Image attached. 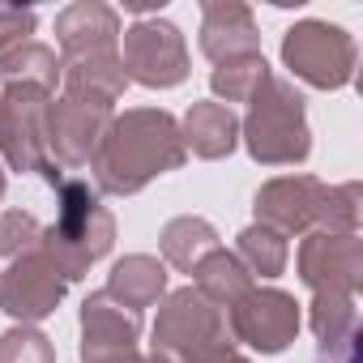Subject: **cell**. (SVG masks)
Returning <instances> with one entry per match:
<instances>
[{
    "mask_svg": "<svg viewBox=\"0 0 363 363\" xmlns=\"http://www.w3.org/2000/svg\"><path fill=\"white\" fill-rule=\"evenodd\" d=\"M189 150L179 141V120L162 107H128L124 116H111V128L103 133L90 171L94 189L111 197H133L150 179L184 167Z\"/></svg>",
    "mask_w": 363,
    "mask_h": 363,
    "instance_id": "cell-1",
    "label": "cell"
},
{
    "mask_svg": "<svg viewBox=\"0 0 363 363\" xmlns=\"http://www.w3.org/2000/svg\"><path fill=\"white\" fill-rule=\"evenodd\" d=\"M43 179L56 189V223L43 227L39 252L56 265V274L65 282H77L90 274L94 261H103L116 244V218L111 210L99 201V189L82 175H69L65 167H56L52 158L39 167Z\"/></svg>",
    "mask_w": 363,
    "mask_h": 363,
    "instance_id": "cell-2",
    "label": "cell"
},
{
    "mask_svg": "<svg viewBox=\"0 0 363 363\" xmlns=\"http://www.w3.org/2000/svg\"><path fill=\"white\" fill-rule=\"evenodd\" d=\"M240 137L248 145V154L261 167H295L312 154V133H308V116H303V94L295 90V82L269 73L261 82V90L248 99V116L240 124Z\"/></svg>",
    "mask_w": 363,
    "mask_h": 363,
    "instance_id": "cell-3",
    "label": "cell"
},
{
    "mask_svg": "<svg viewBox=\"0 0 363 363\" xmlns=\"http://www.w3.org/2000/svg\"><path fill=\"white\" fill-rule=\"evenodd\" d=\"M231 342L227 312L214 308L197 286H179L162 295L154 320V359L162 363H206L223 354Z\"/></svg>",
    "mask_w": 363,
    "mask_h": 363,
    "instance_id": "cell-4",
    "label": "cell"
},
{
    "mask_svg": "<svg viewBox=\"0 0 363 363\" xmlns=\"http://www.w3.org/2000/svg\"><path fill=\"white\" fill-rule=\"evenodd\" d=\"M120 65L128 82L145 90H171L189 77V43L179 26L162 18H141L120 30Z\"/></svg>",
    "mask_w": 363,
    "mask_h": 363,
    "instance_id": "cell-5",
    "label": "cell"
},
{
    "mask_svg": "<svg viewBox=\"0 0 363 363\" xmlns=\"http://www.w3.org/2000/svg\"><path fill=\"white\" fill-rule=\"evenodd\" d=\"M354 39L342 26L329 22H295L282 39V60L286 69L316 86V90H342L354 77Z\"/></svg>",
    "mask_w": 363,
    "mask_h": 363,
    "instance_id": "cell-6",
    "label": "cell"
},
{
    "mask_svg": "<svg viewBox=\"0 0 363 363\" xmlns=\"http://www.w3.org/2000/svg\"><path fill=\"white\" fill-rule=\"evenodd\" d=\"M299 325H303V316H299L295 295H286L278 286H252L240 303L227 308L231 342H244L261 354H282L295 342Z\"/></svg>",
    "mask_w": 363,
    "mask_h": 363,
    "instance_id": "cell-7",
    "label": "cell"
},
{
    "mask_svg": "<svg viewBox=\"0 0 363 363\" xmlns=\"http://www.w3.org/2000/svg\"><path fill=\"white\" fill-rule=\"evenodd\" d=\"M48 103L52 94L30 86H0V162L13 171H39L48 162Z\"/></svg>",
    "mask_w": 363,
    "mask_h": 363,
    "instance_id": "cell-8",
    "label": "cell"
},
{
    "mask_svg": "<svg viewBox=\"0 0 363 363\" xmlns=\"http://www.w3.org/2000/svg\"><path fill=\"white\" fill-rule=\"evenodd\" d=\"M295 265H299V282L312 286V295H354L363 282V240L308 231Z\"/></svg>",
    "mask_w": 363,
    "mask_h": 363,
    "instance_id": "cell-9",
    "label": "cell"
},
{
    "mask_svg": "<svg viewBox=\"0 0 363 363\" xmlns=\"http://www.w3.org/2000/svg\"><path fill=\"white\" fill-rule=\"evenodd\" d=\"M65 278L56 274V265L35 248L9 261V269L0 274V312L13 316L18 325H39L43 316H52L65 299Z\"/></svg>",
    "mask_w": 363,
    "mask_h": 363,
    "instance_id": "cell-10",
    "label": "cell"
},
{
    "mask_svg": "<svg viewBox=\"0 0 363 363\" xmlns=\"http://www.w3.org/2000/svg\"><path fill=\"white\" fill-rule=\"evenodd\" d=\"M111 128V107L77 103V99H52L48 103V158L56 167H86Z\"/></svg>",
    "mask_w": 363,
    "mask_h": 363,
    "instance_id": "cell-11",
    "label": "cell"
},
{
    "mask_svg": "<svg viewBox=\"0 0 363 363\" xmlns=\"http://www.w3.org/2000/svg\"><path fill=\"white\" fill-rule=\"evenodd\" d=\"M320 193H325V184L316 175H278L269 184H261V193L252 201V214H257L261 227L278 231L282 240L308 235L316 227Z\"/></svg>",
    "mask_w": 363,
    "mask_h": 363,
    "instance_id": "cell-12",
    "label": "cell"
},
{
    "mask_svg": "<svg viewBox=\"0 0 363 363\" xmlns=\"http://www.w3.org/2000/svg\"><path fill=\"white\" fill-rule=\"evenodd\" d=\"M201 52L214 65L261 52V35H257V22H252V9L240 5V0H206L201 5Z\"/></svg>",
    "mask_w": 363,
    "mask_h": 363,
    "instance_id": "cell-13",
    "label": "cell"
},
{
    "mask_svg": "<svg viewBox=\"0 0 363 363\" xmlns=\"http://www.w3.org/2000/svg\"><path fill=\"white\" fill-rule=\"evenodd\" d=\"M56 43L60 60L86 52H120V13L99 0H77L56 13Z\"/></svg>",
    "mask_w": 363,
    "mask_h": 363,
    "instance_id": "cell-14",
    "label": "cell"
},
{
    "mask_svg": "<svg viewBox=\"0 0 363 363\" xmlns=\"http://www.w3.org/2000/svg\"><path fill=\"white\" fill-rule=\"evenodd\" d=\"M60 86H65V99L94 103V107H116L124 99L128 77H124L120 52H86V56L60 60Z\"/></svg>",
    "mask_w": 363,
    "mask_h": 363,
    "instance_id": "cell-15",
    "label": "cell"
},
{
    "mask_svg": "<svg viewBox=\"0 0 363 363\" xmlns=\"http://www.w3.org/2000/svg\"><path fill=\"white\" fill-rule=\"evenodd\" d=\"M137 337H141V312L124 308L107 291L86 295V303H82V354L137 350Z\"/></svg>",
    "mask_w": 363,
    "mask_h": 363,
    "instance_id": "cell-16",
    "label": "cell"
},
{
    "mask_svg": "<svg viewBox=\"0 0 363 363\" xmlns=\"http://www.w3.org/2000/svg\"><path fill=\"white\" fill-rule=\"evenodd\" d=\"M179 141H184L189 154L197 158H227L235 145H240V120L231 107L214 103V99H201L184 111V120H179Z\"/></svg>",
    "mask_w": 363,
    "mask_h": 363,
    "instance_id": "cell-17",
    "label": "cell"
},
{
    "mask_svg": "<svg viewBox=\"0 0 363 363\" xmlns=\"http://www.w3.org/2000/svg\"><path fill=\"white\" fill-rule=\"evenodd\" d=\"M103 291L111 299H120L124 308L141 312V308H150V303H158L167 295V265L158 257H150V252H128V257H120L111 265Z\"/></svg>",
    "mask_w": 363,
    "mask_h": 363,
    "instance_id": "cell-18",
    "label": "cell"
},
{
    "mask_svg": "<svg viewBox=\"0 0 363 363\" xmlns=\"http://www.w3.org/2000/svg\"><path fill=\"white\" fill-rule=\"evenodd\" d=\"M158 248H162V261H167V265H175L179 274H193V269H197L214 248H223V244H218L214 223H206V218H197V214H179V218H171V223L162 227Z\"/></svg>",
    "mask_w": 363,
    "mask_h": 363,
    "instance_id": "cell-19",
    "label": "cell"
},
{
    "mask_svg": "<svg viewBox=\"0 0 363 363\" xmlns=\"http://www.w3.org/2000/svg\"><path fill=\"white\" fill-rule=\"evenodd\" d=\"M193 286L214 303V308H231V303H240L257 282H252V274L240 265V257L235 252H227V248H214L197 269H193Z\"/></svg>",
    "mask_w": 363,
    "mask_h": 363,
    "instance_id": "cell-20",
    "label": "cell"
},
{
    "mask_svg": "<svg viewBox=\"0 0 363 363\" xmlns=\"http://www.w3.org/2000/svg\"><path fill=\"white\" fill-rule=\"evenodd\" d=\"M0 86H30L43 94H56L60 86V56L43 43H22L9 56H0Z\"/></svg>",
    "mask_w": 363,
    "mask_h": 363,
    "instance_id": "cell-21",
    "label": "cell"
},
{
    "mask_svg": "<svg viewBox=\"0 0 363 363\" xmlns=\"http://www.w3.org/2000/svg\"><path fill=\"white\" fill-rule=\"evenodd\" d=\"M265 77H269V65H265L261 52H252V56H235V60H223V65L210 73V90L218 94L214 103H223V107H231V103H248V99L261 90Z\"/></svg>",
    "mask_w": 363,
    "mask_h": 363,
    "instance_id": "cell-22",
    "label": "cell"
},
{
    "mask_svg": "<svg viewBox=\"0 0 363 363\" xmlns=\"http://www.w3.org/2000/svg\"><path fill=\"white\" fill-rule=\"evenodd\" d=\"M235 257H240V265L252 274V282H257V278H278V274L286 269V240H282L278 231L252 223V227L240 231Z\"/></svg>",
    "mask_w": 363,
    "mask_h": 363,
    "instance_id": "cell-23",
    "label": "cell"
},
{
    "mask_svg": "<svg viewBox=\"0 0 363 363\" xmlns=\"http://www.w3.org/2000/svg\"><path fill=\"white\" fill-rule=\"evenodd\" d=\"M359 201H363V189L354 179L337 184V189H325L320 210H316V227L329 235H359Z\"/></svg>",
    "mask_w": 363,
    "mask_h": 363,
    "instance_id": "cell-24",
    "label": "cell"
},
{
    "mask_svg": "<svg viewBox=\"0 0 363 363\" xmlns=\"http://www.w3.org/2000/svg\"><path fill=\"white\" fill-rule=\"evenodd\" d=\"M312 333L320 342H337L346 333L359 329V308H354V295H312Z\"/></svg>",
    "mask_w": 363,
    "mask_h": 363,
    "instance_id": "cell-25",
    "label": "cell"
},
{
    "mask_svg": "<svg viewBox=\"0 0 363 363\" xmlns=\"http://www.w3.org/2000/svg\"><path fill=\"white\" fill-rule=\"evenodd\" d=\"M0 363H56V346L35 325H13L0 333Z\"/></svg>",
    "mask_w": 363,
    "mask_h": 363,
    "instance_id": "cell-26",
    "label": "cell"
},
{
    "mask_svg": "<svg viewBox=\"0 0 363 363\" xmlns=\"http://www.w3.org/2000/svg\"><path fill=\"white\" fill-rule=\"evenodd\" d=\"M43 240V223L26 210H5L0 214V257H22V252H35Z\"/></svg>",
    "mask_w": 363,
    "mask_h": 363,
    "instance_id": "cell-27",
    "label": "cell"
},
{
    "mask_svg": "<svg viewBox=\"0 0 363 363\" xmlns=\"http://www.w3.org/2000/svg\"><path fill=\"white\" fill-rule=\"evenodd\" d=\"M39 18L35 9H22V5H0V56H9L13 48L30 43Z\"/></svg>",
    "mask_w": 363,
    "mask_h": 363,
    "instance_id": "cell-28",
    "label": "cell"
},
{
    "mask_svg": "<svg viewBox=\"0 0 363 363\" xmlns=\"http://www.w3.org/2000/svg\"><path fill=\"white\" fill-rule=\"evenodd\" d=\"M316 363H359V329L337 337V342H320Z\"/></svg>",
    "mask_w": 363,
    "mask_h": 363,
    "instance_id": "cell-29",
    "label": "cell"
},
{
    "mask_svg": "<svg viewBox=\"0 0 363 363\" xmlns=\"http://www.w3.org/2000/svg\"><path fill=\"white\" fill-rule=\"evenodd\" d=\"M5 184H9V179H5V162H0V197H5Z\"/></svg>",
    "mask_w": 363,
    "mask_h": 363,
    "instance_id": "cell-30",
    "label": "cell"
}]
</instances>
